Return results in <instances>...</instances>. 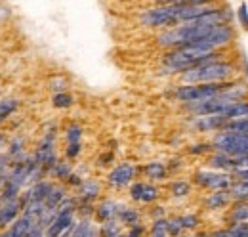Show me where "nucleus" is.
Here are the masks:
<instances>
[{
    "label": "nucleus",
    "mask_w": 248,
    "mask_h": 237,
    "mask_svg": "<svg viewBox=\"0 0 248 237\" xmlns=\"http://www.w3.org/2000/svg\"><path fill=\"white\" fill-rule=\"evenodd\" d=\"M208 165L216 170H223V172H231L235 169V157L233 155H227V153H221L216 151L214 155H210L208 159Z\"/></svg>",
    "instance_id": "nucleus-12"
},
{
    "label": "nucleus",
    "mask_w": 248,
    "mask_h": 237,
    "mask_svg": "<svg viewBox=\"0 0 248 237\" xmlns=\"http://www.w3.org/2000/svg\"><path fill=\"white\" fill-rule=\"evenodd\" d=\"M229 222H248V201H237L233 208L229 210Z\"/></svg>",
    "instance_id": "nucleus-16"
},
{
    "label": "nucleus",
    "mask_w": 248,
    "mask_h": 237,
    "mask_svg": "<svg viewBox=\"0 0 248 237\" xmlns=\"http://www.w3.org/2000/svg\"><path fill=\"white\" fill-rule=\"evenodd\" d=\"M219 58H221L219 50H204V48H197V46H180V48H172L162 58V69L166 73H184L189 67H195L199 63Z\"/></svg>",
    "instance_id": "nucleus-1"
},
{
    "label": "nucleus",
    "mask_w": 248,
    "mask_h": 237,
    "mask_svg": "<svg viewBox=\"0 0 248 237\" xmlns=\"http://www.w3.org/2000/svg\"><path fill=\"white\" fill-rule=\"evenodd\" d=\"M231 203V193L229 189H214V193H210L206 197V208L210 210H219L225 208Z\"/></svg>",
    "instance_id": "nucleus-13"
},
{
    "label": "nucleus",
    "mask_w": 248,
    "mask_h": 237,
    "mask_svg": "<svg viewBox=\"0 0 248 237\" xmlns=\"http://www.w3.org/2000/svg\"><path fill=\"white\" fill-rule=\"evenodd\" d=\"M117 226H119V224L115 222V218H113V220H107V222L103 224L101 234H103V236H119V234H121V230H119Z\"/></svg>",
    "instance_id": "nucleus-31"
},
{
    "label": "nucleus",
    "mask_w": 248,
    "mask_h": 237,
    "mask_svg": "<svg viewBox=\"0 0 248 237\" xmlns=\"http://www.w3.org/2000/svg\"><path fill=\"white\" fill-rule=\"evenodd\" d=\"M54 107H58V109H65V107H69V105H73V96H69L67 92H58L56 96H54Z\"/></svg>",
    "instance_id": "nucleus-26"
},
{
    "label": "nucleus",
    "mask_w": 248,
    "mask_h": 237,
    "mask_svg": "<svg viewBox=\"0 0 248 237\" xmlns=\"http://www.w3.org/2000/svg\"><path fill=\"white\" fill-rule=\"evenodd\" d=\"M225 122H227V117L221 115V113H216V115H201V117H197L193 126L199 132H217V130H221L225 126Z\"/></svg>",
    "instance_id": "nucleus-9"
},
{
    "label": "nucleus",
    "mask_w": 248,
    "mask_h": 237,
    "mask_svg": "<svg viewBox=\"0 0 248 237\" xmlns=\"http://www.w3.org/2000/svg\"><path fill=\"white\" fill-rule=\"evenodd\" d=\"M212 148L221 153L239 157L248 155V134H237L229 130H217V134L212 140Z\"/></svg>",
    "instance_id": "nucleus-5"
},
{
    "label": "nucleus",
    "mask_w": 248,
    "mask_h": 237,
    "mask_svg": "<svg viewBox=\"0 0 248 237\" xmlns=\"http://www.w3.org/2000/svg\"><path fill=\"white\" fill-rule=\"evenodd\" d=\"M21 207H23V201H19V199L2 201V205H0V228H4L6 224L14 222L17 218Z\"/></svg>",
    "instance_id": "nucleus-11"
},
{
    "label": "nucleus",
    "mask_w": 248,
    "mask_h": 237,
    "mask_svg": "<svg viewBox=\"0 0 248 237\" xmlns=\"http://www.w3.org/2000/svg\"><path fill=\"white\" fill-rule=\"evenodd\" d=\"M99 193V184L95 180H84L80 182V197L84 201H92Z\"/></svg>",
    "instance_id": "nucleus-18"
},
{
    "label": "nucleus",
    "mask_w": 248,
    "mask_h": 237,
    "mask_svg": "<svg viewBox=\"0 0 248 237\" xmlns=\"http://www.w3.org/2000/svg\"><path fill=\"white\" fill-rule=\"evenodd\" d=\"M231 176H233V180H245V182H248V167H237V169H233L231 170Z\"/></svg>",
    "instance_id": "nucleus-34"
},
{
    "label": "nucleus",
    "mask_w": 248,
    "mask_h": 237,
    "mask_svg": "<svg viewBox=\"0 0 248 237\" xmlns=\"http://www.w3.org/2000/svg\"><path fill=\"white\" fill-rule=\"evenodd\" d=\"M145 174L151 178V180H164L166 174H168V169L162 163L153 161V163H147L145 165Z\"/></svg>",
    "instance_id": "nucleus-20"
},
{
    "label": "nucleus",
    "mask_w": 248,
    "mask_h": 237,
    "mask_svg": "<svg viewBox=\"0 0 248 237\" xmlns=\"http://www.w3.org/2000/svg\"><path fill=\"white\" fill-rule=\"evenodd\" d=\"M117 218H119L123 224H126V226H136V224H140V212L134 210V208L121 207L119 212H117Z\"/></svg>",
    "instance_id": "nucleus-19"
},
{
    "label": "nucleus",
    "mask_w": 248,
    "mask_h": 237,
    "mask_svg": "<svg viewBox=\"0 0 248 237\" xmlns=\"http://www.w3.org/2000/svg\"><path fill=\"white\" fill-rule=\"evenodd\" d=\"M38 226V218H34L31 214L23 212L21 218L16 220V224L12 226V230L8 232L10 237H21V236H31V232Z\"/></svg>",
    "instance_id": "nucleus-10"
},
{
    "label": "nucleus",
    "mask_w": 248,
    "mask_h": 237,
    "mask_svg": "<svg viewBox=\"0 0 248 237\" xmlns=\"http://www.w3.org/2000/svg\"><path fill=\"white\" fill-rule=\"evenodd\" d=\"M233 85V81H219V83H191L180 86L174 92L176 100L184 102V103H191V102H201L206 98H212L217 94H223L225 90Z\"/></svg>",
    "instance_id": "nucleus-3"
},
{
    "label": "nucleus",
    "mask_w": 248,
    "mask_h": 237,
    "mask_svg": "<svg viewBox=\"0 0 248 237\" xmlns=\"http://www.w3.org/2000/svg\"><path fill=\"white\" fill-rule=\"evenodd\" d=\"M237 17H239V23L243 25V29H248V6H247V2H243V4L239 6Z\"/></svg>",
    "instance_id": "nucleus-32"
},
{
    "label": "nucleus",
    "mask_w": 248,
    "mask_h": 237,
    "mask_svg": "<svg viewBox=\"0 0 248 237\" xmlns=\"http://www.w3.org/2000/svg\"><path fill=\"white\" fill-rule=\"evenodd\" d=\"M221 130L237 132V134H248V118H229Z\"/></svg>",
    "instance_id": "nucleus-23"
},
{
    "label": "nucleus",
    "mask_w": 248,
    "mask_h": 237,
    "mask_svg": "<svg viewBox=\"0 0 248 237\" xmlns=\"http://www.w3.org/2000/svg\"><path fill=\"white\" fill-rule=\"evenodd\" d=\"M141 234H143V228H140V224H136V228L128 232V236H141Z\"/></svg>",
    "instance_id": "nucleus-37"
},
{
    "label": "nucleus",
    "mask_w": 248,
    "mask_h": 237,
    "mask_svg": "<svg viewBox=\"0 0 248 237\" xmlns=\"http://www.w3.org/2000/svg\"><path fill=\"white\" fill-rule=\"evenodd\" d=\"M212 144H197V146H191V153L195 155H201V153H212Z\"/></svg>",
    "instance_id": "nucleus-35"
},
{
    "label": "nucleus",
    "mask_w": 248,
    "mask_h": 237,
    "mask_svg": "<svg viewBox=\"0 0 248 237\" xmlns=\"http://www.w3.org/2000/svg\"><path fill=\"white\" fill-rule=\"evenodd\" d=\"M182 75V83H219V81H231L235 77V65L231 61L223 59H210L204 63H199L195 67L186 69Z\"/></svg>",
    "instance_id": "nucleus-2"
},
{
    "label": "nucleus",
    "mask_w": 248,
    "mask_h": 237,
    "mask_svg": "<svg viewBox=\"0 0 248 237\" xmlns=\"http://www.w3.org/2000/svg\"><path fill=\"white\" fill-rule=\"evenodd\" d=\"M17 100H14V98H8V100H0V122L2 120H6V118L10 117L16 109H17Z\"/></svg>",
    "instance_id": "nucleus-24"
},
{
    "label": "nucleus",
    "mask_w": 248,
    "mask_h": 237,
    "mask_svg": "<svg viewBox=\"0 0 248 237\" xmlns=\"http://www.w3.org/2000/svg\"><path fill=\"white\" fill-rule=\"evenodd\" d=\"M170 191H172L174 197H187V195L191 193V186H189V182L178 180V182H174V184L170 186Z\"/></svg>",
    "instance_id": "nucleus-25"
},
{
    "label": "nucleus",
    "mask_w": 248,
    "mask_h": 237,
    "mask_svg": "<svg viewBox=\"0 0 248 237\" xmlns=\"http://www.w3.org/2000/svg\"><path fill=\"white\" fill-rule=\"evenodd\" d=\"M229 193H231L233 201H248V182L233 180V184L229 187Z\"/></svg>",
    "instance_id": "nucleus-17"
},
{
    "label": "nucleus",
    "mask_w": 248,
    "mask_h": 237,
    "mask_svg": "<svg viewBox=\"0 0 248 237\" xmlns=\"http://www.w3.org/2000/svg\"><path fill=\"white\" fill-rule=\"evenodd\" d=\"M151 236H170L168 220H166V218L155 220V224H153V228H151Z\"/></svg>",
    "instance_id": "nucleus-27"
},
{
    "label": "nucleus",
    "mask_w": 248,
    "mask_h": 237,
    "mask_svg": "<svg viewBox=\"0 0 248 237\" xmlns=\"http://www.w3.org/2000/svg\"><path fill=\"white\" fill-rule=\"evenodd\" d=\"M82 138V128L78 124H71L67 128V142H80Z\"/></svg>",
    "instance_id": "nucleus-30"
},
{
    "label": "nucleus",
    "mask_w": 248,
    "mask_h": 237,
    "mask_svg": "<svg viewBox=\"0 0 248 237\" xmlns=\"http://www.w3.org/2000/svg\"><path fill=\"white\" fill-rule=\"evenodd\" d=\"M141 25L151 29H168L180 23V4H158L149 8L140 17Z\"/></svg>",
    "instance_id": "nucleus-4"
},
{
    "label": "nucleus",
    "mask_w": 248,
    "mask_h": 237,
    "mask_svg": "<svg viewBox=\"0 0 248 237\" xmlns=\"http://www.w3.org/2000/svg\"><path fill=\"white\" fill-rule=\"evenodd\" d=\"M67 157L69 159H75V157H78V153H80V142H67Z\"/></svg>",
    "instance_id": "nucleus-33"
},
{
    "label": "nucleus",
    "mask_w": 248,
    "mask_h": 237,
    "mask_svg": "<svg viewBox=\"0 0 248 237\" xmlns=\"http://www.w3.org/2000/svg\"><path fill=\"white\" fill-rule=\"evenodd\" d=\"M158 195H160L158 187L149 182H136L130 187V197L138 203H153L158 199Z\"/></svg>",
    "instance_id": "nucleus-8"
},
{
    "label": "nucleus",
    "mask_w": 248,
    "mask_h": 237,
    "mask_svg": "<svg viewBox=\"0 0 248 237\" xmlns=\"http://www.w3.org/2000/svg\"><path fill=\"white\" fill-rule=\"evenodd\" d=\"M50 170H52L58 178H62V180H67V178L71 176V169H69V165H67V163H62V161H56L54 167H52Z\"/></svg>",
    "instance_id": "nucleus-28"
},
{
    "label": "nucleus",
    "mask_w": 248,
    "mask_h": 237,
    "mask_svg": "<svg viewBox=\"0 0 248 237\" xmlns=\"http://www.w3.org/2000/svg\"><path fill=\"white\" fill-rule=\"evenodd\" d=\"M117 212H119V205L115 201H103L99 207L95 208V216L101 222H107V220L117 218Z\"/></svg>",
    "instance_id": "nucleus-15"
},
{
    "label": "nucleus",
    "mask_w": 248,
    "mask_h": 237,
    "mask_svg": "<svg viewBox=\"0 0 248 237\" xmlns=\"http://www.w3.org/2000/svg\"><path fill=\"white\" fill-rule=\"evenodd\" d=\"M186 0H158V4H182Z\"/></svg>",
    "instance_id": "nucleus-38"
},
{
    "label": "nucleus",
    "mask_w": 248,
    "mask_h": 237,
    "mask_svg": "<svg viewBox=\"0 0 248 237\" xmlns=\"http://www.w3.org/2000/svg\"><path fill=\"white\" fill-rule=\"evenodd\" d=\"M216 236L248 237V222H237V224H231V228H229V230H221V232H216Z\"/></svg>",
    "instance_id": "nucleus-21"
},
{
    "label": "nucleus",
    "mask_w": 248,
    "mask_h": 237,
    "mask_svg": "<svg viewBox=\"0 0 248 237\" xmlns=\"http://www.w3.org/2000/svg\"><path fill=\"white\" fill-rule=\"evenodd\" d=\"M195 182L204 187V189H229L233 184V176L231 172H223V170H199L195 174Z\"/></svg>",
    "instance_id": "nucleus-6"
},
{
    "label": "nucleus",
    "mask_w": 248,
    "mask_h": 237,
    "mask_svg": "<svg viewBox=\"0 0 248 237\" xmlns=\"http://www.w3.org/2000/svg\"><path fill=\"white\" fill-rule=\"evenodd\" d=\"M221 115L229 118H248V100H239L235 103H231Z\"/></svg>",
    "instance_id": "nucleus-14"
},
{
    "label": "nucleus",
    "mask_w": 248,
    "mask_h": 237,
    "mask_svg": "<svg viewBox=\"0 0 248 237\" xmlns=\"http://www.w3.org/2000/svg\"><path fill=\"white\" fill-rule=\"evenodd\" d=\"M134 178H136V167H134L132 163H121L119 167H115V169L109 172L107 182H109V186H113V187H124V186L132 184Z\"/></svg>",
    "instance_id": "nucleus-7"
},
{
    "label": "nucleus",
    "mask_w": 248,
    "mask_h": 237,
    "mask_svg": "<svg viewBox=\"0 0 248 237\" xmlns=\"http://www.w3.org/2000/svg\"><path fill=\"white\" fill-rule=\"evenodd\" d=\"M97 234V230H93L92 228V222H88V220H82V222H78V224H75L73 228H71V232H69V236H75V237H84V236H95Z\"/></svg>",
    "instance_id": "nucleus-22"
},
{
    "label": "nucleus",
    "mask_w": 248,
    "mask_h": 237,
    "mask_svg": "<svg viewBox=\"0 0 248 237\" xmlns=\"http://www.w3.org/2000/svg\"><path fill=\"white\" fill-rule=\"evenodd\" d=\"M187 4H199V6H206V4H216L217 0H186Z\"/></svg>",
    "instance_id": "nucleus-36"
},
{
    "label": "nucleus",
    "mask_w": 248,
    "mask_h": 237,
    "mask_svg": "<svg viewBox=\"0 0 248 237\" xmlns=\"http://www.w3.org/2000/svg\"><path fill=\"white\" fill-rule=\"evenodd\" d=\"M180 224L184 230H193L199 226V216L195 214H186V216H180Z\"/></svg>",
    "instance_id": "nucleus-29"
}]
</instances>
